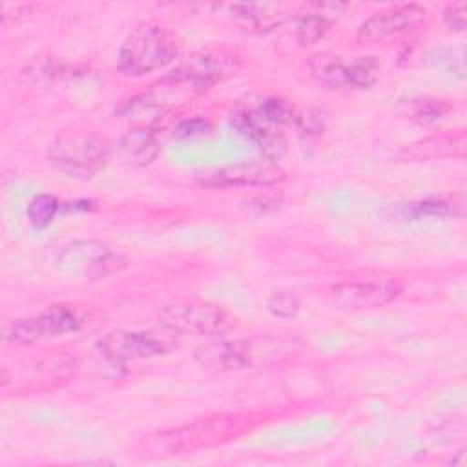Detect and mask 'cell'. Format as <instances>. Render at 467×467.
<instances>
[{"label":"cell","mask_w":467,"mask_h":467,"mask_svg":"<svg viewBox=\"0 0 467 467\" xmlns=\"http://www.w3.org/2000/svg\"><path fill=\"white\" fill-rule=\"evenodd\" d=\"M254 108L266 122L277 128L292 126L296 117V108L292 106V102H288L283 97H265Z\"/></svg>","instance_id":"cell-22"},{"label":"cell","mask_w":467,"mask_h":467,"mask_svg":"<svg viewBox=\"0 0 467 467\" xmlns=\"http://www.w3.org/2000/svg\"><path fill=\"white\" fill-rule=\"evenodd\" d=\"M452 111V104L436 97H410L398 102V113L416 124L431 126L443 120Z\"/></svg>","instance_id":"cell-18"},{"label":"cell","mask_w":467,"mask_h":467,"mask_svg":"<svg viewBox=\"0 0 467 467\" xmlns=\"http://www.w3.org/2000/svg\"><path fill=\"white\" fill-rule=\"evenodd\" d=\"M292 126H296V130L303 137H316V135L323 133V130H325V117L321 111H317L314 108L296 109Z\"/></svg>","instance_id":"cell-25"},{"label":"cell","mask_w":467,"mask_h":467,"mask_svg":"<svg viewBox=\"0 0 467 467\" xmlns=\"http://www.w3.org/2000/svg\"><path fill=\"white\" fill-rule=\"evenodd\" d=\"M199 182L213 188H232V186H257L266 188L285 181V170L268 159L244 161L228 164L217 170H210L197 175Z\"/></svg>","instance_id":"cell-10"},{"label":"cell","mask_w":467,"mask_h":467,"mask_svg":"<svg viewBox=\"0 0 467 467\" xmlns=\"http://www.w3.org/2000/svg\"><path fill=\"white\" fill-rule=\"evenodd\" d=\"M463 135H434L423 139L414 144H407L401 151V159L409 161H421V159H436V157H449V155H463Z\"/></svg>","instance_id":"cell-19"},{"label":"cell","mask_w":467,"mask_h":467,"mask_svg":"<svg viewBox=\"0 0 467 467\" xmlns=\"http://www.w3.org/2000/svg\"><path fill=\"white\" fill-rule=\"evenodd\" d=\"M299 308H301V301L294 290L281 288V290L272 292L266 297V310L275 317L290 319V317L297 316Z\"/></svg>","instance_id":"cell-24"},{"label":"cell","mask_w":467,"mask_h":467,"mask_svg":"<svg viewBox=\"0 0 467 467\" xmlns=\"http://www.w3.org/2000/svg\"><path fill=\"white\" fill-rule=\"evenodd\" d=\"M345 4H308L305 11L292 18V38L297 47H308L321 40L334 24L332 15H339Z\"/></svg>","instance_id":"cell-14"},{"label":"cell","mask_w":467,"mask_h":467,"mask_svg":"<svg viewBox=\"0 0 467 467\" xmlns=\"http://www.w3.org/2000/svg\"><path fill=\"white\" fill-rule=\"evenodd\" d=\"M210 131V124L202 119H190V120H181L175 130L173 135L186 139V137H197V135H204Z\"/></svg>","instance_id":"cell-27"},{"label":"cell","mask_w":467,"mask_h":467,"mask_svg":"<svg viewBox=\"0 0 467 467\" xmlns=\"http://www.w3.org/2000/svg\"><path fill=\"white\" fill-rule=\"evenodd\" d=\"M113 157L111 142L95 131H71L55 139L47 150L51 166L75 179H89Z\"/></svg>","instance_id":"cell-3"},{"label":"cell","mask_w":467,"mask_h":467,"mask_svg":"<svg viewBox=\"0 0 467 467\" xmlns=\"http://www.w3.org/2000/svg\"><path fill=\"white\" fill-rule=\"evenodd\" d=\"M381 75V64L374 55H359L348 60V89H370Z\"/></svg>","instance_id":"cell-21"},{"label":"cell","mask_w":467,"mask_h":467,"mask_svg":"<svg viewBox=\"0 0 467 467\" xmlns=\"http://www.w3.org/2000/svg\"><path fill=\"white\" fill-rule=\"evenodd\" d=\"M348 60L336 53H316L308 58L306 66L312 77L325 88L348 89Z\"/></svg>","instance_id":"cell-17"},{"label":"cell","mask_w":467,"mask_h":467,"mask_svg":"<svg viewBox=\"0 0 467 467\" xmlns=\"http://www.w3.org/2000/svg\"><path fill=\"white\" fill-rule=\"evenodd\" d=\"M175 347L171 336L155 330H115L99 339L100 352L109 361H133L155 358L170 352Z\"/></svg>","instance_id":"cell-8"},{"label":"cell","mask_w":467,"mask_h":467,"mask_svg":"<svg viewBox=\"0 0 467 467\" xmlns=\"http://www.w3.org/2000/svg\"><path fill=\"white\" fill-rule=\"evenodd\" d=\"M283 348V341L275 339H219L210 341L195 348V361L213 372H230L241 370L252 365L261 363L263 354H272L277 358Z\"/></svg>","instance_id":"cell-4"},{"label":"cell","mask_w":467,"mask_h":467,"mask_svg":"<svg viewBox=\"0 0 467 467\" xmlns=\"http://www.w3.org/2000/svg\"><path fill=\"white\" fill-rule=\"evenodd\" d=\"M177 55V38L166 27L148 22L131 29L122 40L117 67L126 77H142L166 67Z\"/></svg>","instance_id":"cell-2"},{"label":"cell","mask_w":467,"mask_h":467,"mask_svg":"<svg viewBox=\"0 0 467 467\" xmlns=\"http://www.w3.org/2000/svg\"><path fill=\"white\" fill-rule=\"evenodd\" d=\"M228 11L232 20L250 33H270L288 20L285 7L279 4H232Z\"/></svg>","instance_id":"cell-16"},{"label":"cell","mask_w":467,"mask_h":467,"mask_svg":"<svg viewBox=\"0 0 467 467\" xmlns=\"http://www.w3.org/2000/svg\"><path fill=\"white\" fill-rule=\"evenodd\" d=\"M122 263L111 252V248L95 239H78L66 246L57 255V268L67 275H78L86 279L104 277L115 272Z\"/></svg>","instance_id":"cell-7"},{"label":"cell","mask_w":467,"mask_h":467,"mask_svg":"<svg viewBox=\"0 0 467 467\" xmlns=\"http://www.w3.org/2000/svg\"><path fill=\"white\" fill-rule=\"evenodd\" d=\"M161 144L157 139V131L151 126H135L128 130L113 146V153L119 162L133 168L148 166L159 155Z\"/></svg>","instance_id":"cell-15"},{"label":"cell","mask_w":467,"mask_h":467,"mask_svg":"<svg viewBox=\"0 0 467 467\" xmlns=\"http://www.w3.org/2000/svg\"><path fill=\"white\" fill-rule=\"evenodd\" d=\"M407 213L412 217H460L463 215L462 195H434L407 206Z\"/></svg>","instance_id":"cell-20"},{"label":"cell","mask_w":467,"mask_h":467,"mask_svg":"<svg viewBox=\"0 0 467 467\" xmlns=\"http://www.w3.org/2000/svg\"><path fill=\"white\" fill-rule=\"evenodd\" d=\"M232 124L248 140H252L257 150L268 161H279L286 150V139L281 128L266 122L254 106H241L232 113Z\"/></svg>","instance_id":"cell-12"},{"label":"cell","mask_w":467,"mask_h":467,"mask_svg":"<svg viewBox=\"0 0 467 467\" xmlns=\"http://www.w3.org/2000/svg\"><path fill=\"white\" fill-rule=\"evenodd\" d=\"M228 71L230 57L223 53L199 51L177 64L166 77L161 78V82L170 86L177 93L195 95L223 80Z\"/></svg>","instance_id":"cell-6"},{"label":"cell","mask_w":467,"mask_h":467,"mask_svg":"<svg viewBox=\"0 0 467 467\" xmlns=\"http://www.w3.org/2000/svg\"><path fill=\"white\" fill-rule=\"evenodd\" d=\"M161 323L173 334L190 336H223L234 327V317L212 303H179L161 312Z\"/></svg>","instance_id":"cell-5"},{"label":"cell","mask_w":467,"mask_h":467,"mask_svg":"<svg viewBox=\"0 0 467 467\" xmlns=\"http://www.w3.org/2000/svg\"><path fill=\"white\" fill-rule=\"evenodd\" d=\"M235 427V418L217 416L199 423L151 432L137 443V454L142 458H168L173 454L193 452L228 440Z\"/></svg>","instance_id":"cell-1"},{"label":"cell","mask_w":467,"mask_h":467,"mask_svg":"<svg viewBox=\"0 0 467 467\" xmlns=\"http://www.w3.org/2000/svg\"><path fill=\"white\" fill-rule=\"evenodd\" d=\"M425 9L418 4L394 5L374 13L356 29V38L359 42H379L396 33L407 31L418 26L425 18Z\"/></svg>","instance_id":"cell-13"},{"label":"cell","mask_w":467,"mask_h":467,"mask_svg":"<svg viewBox=\"0 0 467 467\" xmlns=\"http://www.w3.org/2000/svg\"><path fill=\"white\" fill-rule=\"evenodd\" d=\"M401 294V283L394 279L345 281L332 286V301L345 310H370L394 301Z\"/></svg>","instance_id":"cell-11"},{"label":"cell","mask_w":467,"mask_h":467,"mask_svg":"<svg viewBox=\"0 0 467 467\" xmlns=\"http://www.w3.org/2000/svg\"><path fill=\"white\" fill-rule=\"evenodd\" d=\"M57 212H58V201L49 193L35 195L27 206V217L35 228L47 226L55 219Z\"/></svg>","instance_id":"cell-23"},{"label":"cell","mask_w":467,"mask_h":467,"mask_svg":"<svg viewBox=\"0 0 467 467\" xmlns=\"http://www.w3.org/2000/svg\"><path fill=\"white\" fill-rule=\"evenodd\" d=\"M78 327L80 321L69 306L53 305L36 316L9 321L4 327V339L20 345H31L42 337L75 332Z\"/></svg>","instance_id":"cell-9"},{"label":"cell","mask_w":467,"mask_h":467,"mask_svg":"<svg viewBox=\"0 0 467 467\" xmlns=\"http://www.w3.org/2000/svg\"><path fill=\"white\" fill-rule=\"evenodd\" d=\"M443 22L452 31H463L465 29V2L449 4L443 9Z\"/></svg>","instance_id":"cell-26"}]
</instances>
